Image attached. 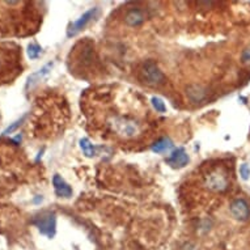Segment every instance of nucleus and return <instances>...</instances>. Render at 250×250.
Wrapping results in <instances>:
<instances>
[{"mask_svg":"<svg viewBox=\"0 0 250 250\" xmlns=\"http://www.w3.org/2000/svg\"><path fill=\"white\" fill-rule=\"evenodd\" d=\"M53 186L54 191L59 198H70L72 197V189L71 186L67 184L66 181L62 178L59 174H54L53 177Z\"/></svg>","mask_w":250,"mask_h":250,"instance_id":"obj_8","label":"nucleus"},{"mask_svg":"<svg viewBox=\"0 0 250 250\" xmlns=\"http://www.w3.org/2000/svg\"><path fill=\"white\" fill-rule=\"evenodd\" d=\"M188 97L191 103H201L205 100L206 90L201 85H190L188 88Z\"/></svg>","mask_w":250,"mask_h":250,"instance_id":"obj_11","label":"nucleus"},{"mask_svg":"<svg viewBox=\"0 0 250 250\" xmlns=\"http://www.w3.org/2000/svg\"><path fill=\"white\" fill-rule=\"evenodd\" d=\"M203 184L212 193H224L229 188V176L224 168H213L203 176Z\"/></svg>","mask_w":250,"mask_h":250,"instance_id":"obj_2","label":"nucleus"},{"mask_svg":"<svg viewBox=\"0 0 250 250\" xmlns=\"http://www.w3.org/2000/svg\"><path fill=\"white\" fill-rule=\"evenodd\" d=\"M230 215L238 222H246L250 219V206L244 198H237L232 201L229 206Z\"/></svg>","mask_w":250,"mask_h":250,"instance_id":"obj_6","label":"nucleus"},{"mask_svg":"<svg viewBox=\"0 0 250 250\" xmlns=\"http://www.w3.org/2000/svg\"><path fill=\"white\" fill-rule=\"evenodd\" d=\"M109 125L114 134H118L125 139L135 138L142 132V125L136 119L126 117V115H114L109 121Z\"/></svg>","mask_w":250,"mask_h":250,"instance_id":"obj_1","label":"nucleus"},{"mask_svg":"<svg viewBox=\"0 0 250 250\" xmlns=\"http://www.w3.org/2000/svg\"><path fill=\"white\" fill-rule=\"evenodd\" d=\"M53 66H54L53 63H47V64H45V66L42 67L41 70H38L37 72H34V74L30 75V76L28 78V82H26V89H29V88H33L36 84H38L41 80H43V79L50 74V71H51Z\"/></svg>","mask_w":250,"mask_h":250,"instance_id":"obj_10","label":"nucleus"},{"mask_svg":"<svg viewBox=\"0 0 250 250\" xmlns=\"http://www.w3.org/2000/svg\"><path fill=\"white\" fill-rule=\"evenodd\" d=\"M167 163L172 168H184L185 165L189 163V156H188L184 148H177L172 152V155L167 159Z\"/></svg>","mask_w":250,"mask_h":250,"instance_id":"obj_7","label":"nucleus"},{"mask_svg":"<svg viewBox=\"0 0 250 250\" xmlns=\"http://www.w3.org/2000/svg\"><path fill=\"white\" fill-rule=\"evenodd\" d=\"M241 62L245 66H250V45L241 54Z\"/></svg>","mask_w":250,"mask_h":250,"instance_id":"obj_18","label":"nucleus"},{"mask_svg":"<svg viewBox=\"0 0 250 250\" xmlns=\"http://www.w3.org/2000/svg\"><path fill=\"white\" fill-rule=\"evenodd\" d=\"M151 103L152 106L155 107V110L157 111V113H165V111H167V105H165V103L163 101V99H160V97L153 96L151 99Z\"/></svg>","mask_w":250,"mask_h":250,"instance_id":"obj_15","label":"nucleus"},{"mask_svg":"<svg viewBox=\"0 0 250 250\" xmlns=\"http://www.w3.org/2000/svg\"><path fill=\"white\" fill-rule=\"evenodd\" d=\"M144 21H146V15L142 9L132 8L125 15V22L127 26H131V28L139 26V25L143 24Z\"/></svg>","mask_w":250,"mask_h":250,"instance_id":"obj_9","label":"nucleus"},{"mask_svg":"<svg viewBox=\"0 0 250 250\" xmlns=\"http://www.w3.org/2000/svg\"><path fill=\"white\" fill-rule=\"evenodd\" d=\"M33 224L42 234L53 238L57 232V217L54 212H42L33 219Z\"/></svg>","mask_w":250,"mask_h":250,"instance_id":"obj_4","label":"nucleus"},{"mask_svg":"<svg viewBox=\"0 0 250 250\" xmlns=\"http://www.w3.org/2000/svg\"><path fill=\"white\" fill-rule=\"evenodd\" d=\"M172 147V140L169 138H161V139L156 140L155 143L152 144V151L156 152V153H164V152L170 151Z\"/></svg>","mask_w":250,"mask_h":250,"instance_id":"obj_12","label":"nucleus"},{"mask_svg":"<svg viewBox=\"0 0 250 250\" xmlns=\"http://www.w3.org/2000/svg\"><path fill=\"white\" fill-rule=\"evenodd\" d=\"M80 148H82L83 153L86 157H93V156L97 155V148L92 144V142L88 138H82L80 139Z\"/></svg>","mask_w":250,"mask_h":250,"instance_id":"obj_13","label":"nucleus"},{"mask_svg":"<svg viewBox=\"0 0 250 250\" xmlns=\"http://www.w3.org/2000/svg\"><path fill=\"white\" fill-rule=\"evenodd\" d=\"M28 57L29 59H32V61H36V59H38L40 58V55H41L42 53V47L38 43H36V42H32V43H29L28 45Z\"/></svg>","mask_w":250,"mask_h":250,"instance_id":"obj_14","label":"nucleus"},{"mask_svg":"<svg viewBox=\"0 0 250 250\" xmlns=\"http://www.w3.org/2000/svg\"><path fill=\"white\" fill-rule=\"evenodd\" d=\"M240 176L244 181H248L250 178V168L248 164H242L240 167Z\"/></svg>","mask_w":250,"mask_h":250,"instance_id":"obj_17","label":"nucleus"},{"mask_svg":"<svg viewBox=\"0 0 250 250\" xmlns=\"http://www.w3.org/2000/svg\"><path fill=\"white\" fill-rule=\"evenodd\" d=\"M140 78L149 86H160L165 83V75L153 61L144 63L140 71Z\"/></svg>","mask_w":250,"mask_h":250,"instance_id":"obj_3","label":"nucleus"},{"mask_svg":"<svg viewBox=\"0 0 250 250\" xmlns=\"http://www.w3.org/2000/svg\"><path fill=\"white\" fill-rule=\"evenodd\" d=\"M25 118H26V115H22L19 121H16V122H13L11 126H8V127L5 128L4 131H3V134L1 135H9V134H12V132H15L17 130V128L20 127L21 125H22V122L25 121Z\"/></svg>","mask_w":250,"mask_h":250,"instance_id":"obj_16","label":"nucleus"},{"mask_svg":"<svg viewBox=\"0 0 250 250\" xmlns=\"http://www.w3.org/2000/svg\"><path fill=\"white\" fill-rule=\"evenodd\" d=\"M100 9L99 7H95V8H90L89 11H86L84 15L79 17L78 20L74 21V22H71L68 29H67V37H75L76 34L80 33L83 29L85 28L86 25L89 24L90 21L93 20L97 15H99Z\"/></svg>","mask_w":250,"mask_h":250,"instance_id":"obj_5","label":"nucleus"}]
</instances>
